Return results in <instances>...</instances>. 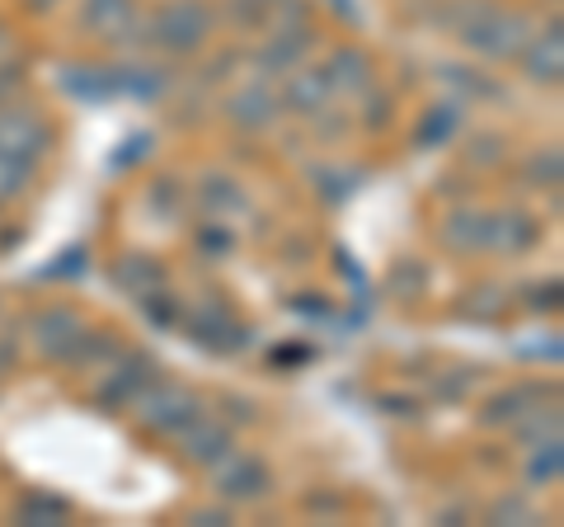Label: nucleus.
<instances>
[{
    "label": "nucleus",
    "instance_id": "1",
    "mask_svg": "<svg viewBox=\"0 0 564 527\" xmlns=\"http://www.w3.org/2000/svg\"><path fill=\"white\" fill-rule=\"evenodd\" d=\"M447 29L456 43L485 62H518L522 43L532 39V14L518 6H499V0H452Z\"/></svg>",
    "mask_w": 564,
    "mask_h": 527
},
{
    "label": "nucleus",
    "instance_id": "2",
    "mask_svg": "<svg viewBox=\"0 0 564 527\" xmlns=\"http://www.w3.org/2000/svg\"><path fill=\"white\" fill-rule=\"evenodd\" d=\"M217 14L207 0H161L147 20V43L165 57H198L212 43Z\"/></svg>",
    "mask_w": 564,
    "mask_h": 527
},
{
    "label": "nucleus",
    "instance_id": "3",
    "mask_svg": "<svg viewBox=\"0 0 564 527\" xmlns=\"http://www.w3.org/2000/svg\"><path fill=\"white\" fill-rule=\"evenodd\" d=\"M132 419H137V429L147 433V438H174L180 429H188L193 419H198L207 410V400L193 391V386L184 381H165V377H155L147 391H141L132 400Z\"/></svg>",
    "mask_w": 564,
    "mask_h": 527
},
{
    "label": "nucleus",
    "instance_id": "4",
    "mask_svg": "<svg viewBox=\"0 0 564 527\" xmlns=\"http://www.w3.org/2000/svg\"><path fill=\"white\" fill-rule=\"evenodd\" d=\"M212 476V495H217L226 508H245V504H259L273 495V466L263 452H240L231 448L221 462L207 466Z\"/></svg>",
    "mask_w": 564,
    "mask_h": 527
},
{
    "label": "nucleus",
    "instance_id": "5",
    "mask_svg": "<svg viewBox=\"0 0 564 527\" xmlns=\"http://www.w3.org/2000/svg\"><path fill=\"white\" fill-rule=\"evenodd\" d=\"M180 325L188 330L193 344L207 348V354H240V348L254 344V325L240 321L236 306L226 302L221 292H212V297H203V302L193 306V311H184Z\"/></svg>",
    "mask_w": 564,
    "mask_h": 527
},
{
    "label": "nucleus",
    "instance_id": "6",
    "mask_svg": "<svg viewBox=\"0 0 564 527\" xmlns=\"http://www.w3.org/2000/svg\"><path fill=\"white\" fill-rule=\"evenodd\" d=\"M52 147H57V128H52V118L43 109L20 104V99H10L0 109V155L39 170L52 155Z\"/></svg>",
    "mask_w": 564,
    "mask_h": 527
},
{
    "label": "nucleus",
    "instance_id": "7",
    "mask_svg": "<svg viewBox=\"0 0 564 527\" xmlns=\"http://www.w3.org/2000/svg\"><path fill=\"white\" fill-rule=\"evenodd\" d=\"M24 335H29L33 348H39L43 363L70 367V363H76V354H80L85 335H90V325H85V315H80L76 306L52 302V306H39V311L29 315V321H24Z\"/></svg>",
    "mask_w": 564,
    "mask_h": 527
},
{
    "label": "nucleus",
    "instance_id": "8",
    "mask_svg": "<svg viewBox=\"0 0 564 527\" xmlns=\"http://www.w3.org/2000/svg\"><path fill=\"white\" fill-rule=\"evenodd\" d=\"M161 377V367H155L151 354H137V348H122V354L113 363H104L99 373H95V391L90 400L104 410V415H118V410H128L132 400L147 391V386Z\"/></svg>",
    "mask_w": 564,
    "mask_h": 527
},
{
    "label": "nucleus",
    "instance_id": "9",
    "mask_svg": "<svg viewBox=\"0 0 564 527\" xmlns=\"http://www.w3.org/2000/svg\"><path fill=\"white\" fill-rule=\"evenodd\" d=\"M311 52H315V29H311V20L273 24V29H263V43H259V52H254V66H259V76L282 80L288 72H296L302 62H311Z\"/></svg>",
    "mask_w": 564,
    "mask_h": 527
},
{
    "label": "nucleus",
    "instance_id": "10",
    "mask_svg": "<svg viewBox=\"0 0 564 527\" xmlns=\"http://www.w3.org/2000/svg\"><path fill=\"white\" fill-rule=\"evenodd\" d=\"M76 29L85 39H99L109 47H128L132 33L141 29V10H137V0H80Z\"/></svg>",
    "mask_w": 564,
    "mask_h": 527
},
{
    "label": "nucleus",
    "instance_id": "11",
    "mask_svg": "<svg viewBox=\"0 0 564 527\" xmlns=\"http://www.w3.org/2000/svg\"><path fill=\"white\" fill-rule=\"evenodd\" d=\"M170 443H174V452H180V462H184V466L207 471L212 462H221V456L236 448V429L226 424V419H217V415H207V410H203L188 429L174 433Z\"/></svg>",
    "mask_w": 564,
    "mask_h": 527
},
{
    "label": "nucleus",
    "instance_id": "12",
    "mask_svg": "<svg viewBox=\"0 0 564 527\" xmlns=\"http://www.w3.org/2000/svg\"><path fill=\"white\" fill-rule=\"evenodd\" d=\"M282 114H296V118H321L329 114V104H334V80L325 72V62H302L296 72L282 76Z\"/></svg>",
    "mask_w": 564,
    "mask_h": 527
},
{
    "label": "nucleus",
    "instance_id": "13",
    "mask_svg": "<svg viewBox=\"0 0 564 527\" xmlns=\"http://www.w3.org/2000/svg\"><path fill=\"white\" fill-rule=\"evenodd\" d=\"M226 118H231V128H240V132L273 128V122L282 118V99L273 90V80L259 76V80H245L240 90H231L226 95Z\"/></svg>",
    "mask_w": 564,
    "mask_h": 527
},
{
    "label": "nucleus",
    "instance_id": "14",
    "mask_svg": "<svg viewBox=\"0 0 564 527\" xmlns=\"http://www.w3.org/2000/svg\"><path fill=\"white\" fill-rule=\"evenodd\" d=\"M518 62H522V76L532 85H560L564 80V24H560V14L545 29H532V39L522 43Z\"/></svg>",
    "mask_w": 564,
    "mask_h": 527
},
{
    "label": "nucleus",
    "instance_id": "15",
    "mask_svg": "<svg viewBox=\"0 0 564 527\" xmlns=\"http://www.w3.org/2000/svg\"><path fill=\"white\" fill-rule=\"evenodd\" d=\"M541 245V217L522 213V207H499L489 213V240L485 250L489 255H503V259H522Z\"/></svg>",
    "mask_w": 564,
    "mask_h": 527
},
{
    "label": "nucleus",
    "instance_id": "16",
    "mask_svg": "<svg viewBox=\"0 0 564 527\" xmlns=\"http://www.w3.org/2000/svg\"><path fill=\"white\" fill-rule=\"evenodd\" d=\"M541 400H555V386H545V381H513L508 391L489 396L480 406V424L485 429H513L527 410L541 406Z\"/></svg>",
    "mask_w": 564,
    "mask_h": 527
},
{
    "label": "nucleus",
    "instance_id": "17",
    "mask_svg": "<svg viewBox=\"0 0 564 527\" xmlns=\"http://www.w3.org/2000/svg\"><path fill=\"white\" fill-rule=\"evenodd\" d=\"M437 80L452 90V99L462 109H480V104H503L508 99V85L494 80V72H480V66H456V62H443L437 66Z\"/></svg>",
    "mask_w": 564,
    "mask_h": 527
},
{
    "label": "nucleus",
    "instance_id": "18",
    "mask_svg": "<svg viewBox=\"0 0 564 527\" xmlns=\"http://www.w3.org/2000/svg\"><path fill=\"white\" fill-rule=\"evenodd\" d=\"M109 283H113L122 297L141 302V297H151L155 288H165L170 273H165V264L155 259V255H122V259L109 264Z\"/></svg>",
    "mask_w": 564,
    "mask_h": 527
},
{
    "label": "nucleus",
    "instance_id": "19",
    "mask_svg": "<svg viewBox=\"0 0 564 527\" xmlns=\"http://www.w3.org/2000/svg\"><path fill=\"white\" fill-rule=\"evenodd\" d=\"M437 240H443L452 255H485L489 213H480V207H452L443 226H437Z\"/></svg>",
    "mask_w": 564,
    "mask_h": 527
},
{
    "label": "nucleus",
    "instance_id": "20",
    "mask_svg": "<svg viewBox=\"0 0 564 527\" xmlns=\"http://www.w3.org/2000/svg\"><path fill=\"white\" fill-rule=\"evenodd\" d=\"M325 72L334 80V95H367L372 90V57L358 43H339L325 57Z\"/></svg>",
    "mask_w": 564,
    "mask_h": 527
},
{
    "label": "nucleus",
    "instance_id": "21",
    "mask_svg": "<svg viewBox=\"0 0 564 527\" xmlns=\"http://www.w3.org/2000/svg\"><path fill=\"white\" fill-rule=\"evenodd\" d=\"M462 122H466V114H462V104H456V99L429 104V109L419 114V122H414V147L419 151H443V147H452V137L462 132Z\"/></svg>",
    "mask_w": 564,
    "mask_h": 527
},
{
    "label": "nucleus",
    "instance_id": "22",
    "mask_svg": "<svg viewBox=\"0 0 564 527\" xmlns=\"http://www.w3.org/2000/svg\"><path fill=\"white\" fill-rule=\"evenodd\" d=\"M57 85L70 99H80V104H109V99H118L113 66H66V72L57 76Z\"/></svg>",
    "mask_w": 564,
    "mask_h": 527
},
{
    "label": "nucleus",
    "instance_id": "23",
    "mask_svg": "<svg viewBox=\"0 0 564 527\" xmlns=\"http://www.w3.org/2000/svg\"><path fill=\"white\" fill-rule=\"evenodd\" d=\"M113 76H118V95H132V99H141V104L165 99V95H170V85H174V76L165 72V66H151V62L113 66Z\"/></svg>",
    "mask_w": 564,
    "mask_h": 527
},
{
    "label": "nucleus",
    "instance_id": "24",
    "mask_svg": "<svg viewBox=\"0 0 564 527\" xmlns=\"http://www.w3.org/2000/svg\"><path fill=\"white\" fill-rule=\"evenodd\" d=\"M198 207L207 217H217V222H231L240 213H250V198H245V189L236 180H226V174H207V180L198 184Z\"/></svg>",
    "mask_w": 564,
    "mask_h": 527
},
{
    "label": "nucleus",
    "instance_id": "25",
    "mask_svg": "<svg viewBox=\"0 0 564 527\" xmlns=\"http://www.w3.org/2000/svg\"><path fill=\"white\" fill-rule=\"evenodd\" d=\"M14 523H24V527H62L70 518V499L62 495H52V490H24L20 499H14Z\"/></svg>",
    "mask_w": 564,
    "mask_h": 527
},
{
    "label": "nucleus",
    "instance_id": "26",
    "mask_svg": "<svg viewBox=\"0 0 564 527\" xmlns=\"http://www.w3.org/2000/svg\"><path fill=\"white\" fill-rule=\"evenodd\" d=\"M456 315L470 321V325L503 321V315H508V292L499 283H475V288H466L462 297H456Z\"/></svg>",
    "mask_w": 564,
    "mask_h": 527
},
{
    "label": "nucleus",
    "instance_id": "27",
    "mask_svg": "<svg viewBox=\"0 0 564 527\" xmlns=\"http://www.w3.org/2000/svg\"><path fill=\"white\" fill-rule=\"evenodd\" d=\"M311 180H315V193H321L329 207H344L352 193L362 189L367 174H362L358 165H315V170H311Z\"/></svg>",
    "mask_w": 564,
    "mask_h": 527
},
{
    "label": "nucleus",
    "instance_id": "28",
    "mask_svg": "<svg viewBox=\"0 0 564 527\" xmlns=\"http://www.w3.org/2000/svg\"><path fill=\"white\" fill-rule=\"evenodd\" d=\"M513 438L522 448L532 443H545V438H564V415H560V396L555 400H541L536 410H527L518 424H513Z\"/></svg>",
    "mask_w": 564,
    "mask_h": 527
},
{
    "label": "nucleus",
    "instance_id": "29",
    "mask_svg": "<svg viewBox=\"0 0 564 527\" xmlns=\"http://www.w3.org/2000/svg\"><path fill=\"white\" fill-rule=\"evenodd\" d=\"M564 476V438H545V443H532V456H527V490H551Z\"/></svg>",
    "mask_w": 564,
    "mask_h": 527
},
{
    "label": "nucleus",
    "instance_id": "30",
    "mask_svg": "<svg viewBox=\"0 0 564 527\" xmlns=\"http://www.w3.org/2000/svg\"><path fill=\"white\" fill-rule=\"evenodd\" d=\"M522 180L532 189H541V193H560V184H564V151L555 142L536 147L532 155H527V165H522Z\"/></svg>",
    "mask_w": 564,
    "mask_h": 527
},
{
    "label": "nucleus",
    "instance_id": "31",
    "mask_svg": "<svg viewBox=\"0 0 564 527\" xmlns=\"http://www.w3.org/2000/svg\"><path fill=\"white\" fill-rule=\"evenodd\" d=\"M188 189H184V180H174V174H161L151 189H147V207L155 217H165V222H180L184 213H188Z\"/></svg>",
    "mask_w": 564,
    "mask_h": 527
},
{
    "label": "nucleus",
    "instance_id": "32",
    "mask_svg": "<svg viewBox=\"0 0 564 527\" xmlns=\"http://www.w3.org/2000/svg\"><path fill=\"white\" fill-rule=\"evenodd\" d=\"M429 283H433V273H429V264H423V259H395L391 297H400V302H419V297L429 292Z\"/></svg>",
    "mask_w": 564,
    "mask_h": 527
},
{
    "label": "nucleus",
    "instance_id": "33",
    "mask_svg": "<svg viewBox=\"0 0 564 527\" xmlns=\"http://www.w3.org/2000/svg\"><path fill=\"white\" fill-rule=\"evenodd\" d=\"M141 315H147V321L155 325V330H174V325H180L184 321V302H180V292H170V283L165 288H155L151 297H141Z\"/></svg>",
    "mask_w": 564,
    "mask_h": 527
},
{
    "label": "nucleus",
    "instance_id": "34",
    "mask_svg": "<svg viewBox=\"0 0 564 527\" xmlns=\"http://www.w3.org/2000/svg\"><path fill=\"white\" fill-rule=\"evenodd\" d=\"M193 245H198L203 259H226L236 250V226L231 222H217V217H203V226L193 232Z\"/></svg>",
    "mask_w": 564,
    "mask_h": 527
},
{
    "label": "nucleus",
    "instance_id": "35",
    "mask_svg": "<svg viewBox=\"0 0 564 527\" xmlns=\"http://www.w3.org/2000/svg\"><path fill=\"white\" fill-rule=\"evenodd\" d=\"M33 165H20V161H10V155H0V203H14V198H24L29 184H33Z\"/></svg>",
    "mask_w": 564,
    "mask_h": 527
},
{
    "label": "nucleus",
    "instance_id": "36",
    "mask_svg": "<svg viewBox=\"0 0 564 527\" xmlns=\"http://www.w3.org/2000/svg\"><path fill=\"white\" fill-rule=\"evenodd\" d=\"M489 523H536V508L527 495H499L489 508H485Z\"/></svg>",
    "mask_w": 564,
    "mask_h": 527
},
{
    "label": "nucleus",
    "instance_id": "37",
    "mask_svg": "<svg viewBox=\"0 0 564 527\" xmlns=\"http://www.w3.org/2000/svg\"><path fill=\"white\" fill-rule=\"evenodd\" d=\"M560 297H564V283L560 278H545V283L527 288V306L532 311H560Z\"/></svg>",
    "mask_w": 564,
    "mask_h": 527
},
{
    "label": "nucleus",
    "instance_id": "38",
    "mask_svg": "<svg viewBox=\"0 0 564 527\" xmlns=\"http://www.w3.org/2000/svg\"><path fill=\"white\" fill-rule=\"evenodd\" d=\"M20 85H24V62H14V57H6L0 62V109L20 95Z\"/></svg>",
    "mask_w": 564,
    "mask_h": 527
},
{
    "label": "nucleus",
    "instance_id": "39",
    "mask_svg": "<svg viewBox=\"0 0 564 527\" xmlns=\"http://www.w3.org/2000/svg\"><path fill=\"white\" fill-rule=\"evenodd\" d=\"M76 273H85V245H70L57 264L43 269V278H76Z\"/></svg>",
    "mask_w": 564,
    "mask_h": 527
},
{
    "label": "nucleus",
    "instance_id": "40",
    "mask_svg": "<svg viewBox=\"0 0 564 527\" xmlns=\"http://www.w3.org/2000/svg\"><path fill=\"white\" fill-rule=\"evenodd\" d=\"M475 161L480 165H499L503 161V137H494V132H485V137H475Z\"/></svg>",
    "mask_w": 564,
    "mask_h": 527
},
{
    "label": "nucleus",
    "instance_id": "41",
    "mask_svg": "<svg viewBox=\"0 0 564 527\" xmlns=\"http://www.w3.org/2000/svg\"><path fill=\"white\" fill-rule=\"evenodd\" d=\"M221 406H226V424H254V400L221 396Z\"/></svg>",
    "mask_w": 564,
    "mask_h": 527
},
{
    "label": "nucleus",
    "instance_id": "42",
    "mask_svg": "<svg viewBox=\"0 0 564 527\" xmlns=\"http://www.w3.org/2000/svg\"><path fill=\"white\" fill-rule=\"evenodd\" d=\"M151 151V132H137V137H128L122 142V151H118V165H128V161H141V155Z\"/></svg>",
    "mask_w": 564,
    "mask_h": 527
},
{
    "label": "nucleus",
    "instance_id": "43",
    "mask_svg": "<svg viewBox=\"0 0 564 527\" xmlns=\"http://www.w3.org/2000/svg\"><path fill=\"white\" fill-rule=\"evenodd\" d=\"M188 523H198V527H221V523H231V514H226V508H207V514H188Z\"/></svg>",
    "mask_w": 564,
    "mask_h": 527
},
{
    "label": "nucleus",
    "instance_id": "44",
    "mask_svg": "<svg viewBox=\"0 0 564 527\" xmlns=\"http://www.w3.org/2000/svg\"><path fill=\"white\" fill-rule=\"evenodd\" d=\"M20 6H24L29 14H52V10L62 6V0H20Z\"/></svg>",
    "mask_w": 564,
    "mask_h": 527
},
{
    "label": "nucleus",
    "instance_id": "45",
    "mask_svg": "<svg viewBox=\"0 0 564 527\" xmlns=\"http://www.w3.org/2000/svg\"><path fill=\"white\" fill-rule=\"evenodd\" d=\"M10 52H14V33H10V24H6V20H0V62H6Z\"/></svg>",
    "mask_w": 564,
    "mask_h": 527
},
{
    "label": "nucleus",
    "instance_id": "46",
    "mask_svg": "<svg viewBox=\"0 0 564 527\" xmlns=\"http://www.w3.org/2000/svg\"><path fill=\"white\" fill-rule=\"evenodd\" d=\"M302 358H311L306 348H288V354H282V348H278V354H273V363H278V367H282V363H302Z\"/></svg>",
    "mask_w": 564,
    "mask_h": 527
}]
</instances>
